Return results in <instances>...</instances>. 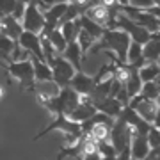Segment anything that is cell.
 Instances as JSON below:
<instances>
[{
  "label": "cell",
  "mask_w": 160,
  "mask_h": 160,
  "mask_svg": "<svg viewBox=\"0 0 160 160\" xmlns=\"http://www.w3.org/2000/svg\"><path fill=\"white\" fill-rule=\"evenodd\" d=\"M155 82H157V86H158V89H160V75L157 77V78H155Z\"/></svg>",
  "instance_id": "obj_41"
},
{
  "label": "cell",
  "mask_w": 160,
  "mask_h": 160,
  "mask_svg": "<svg viewBox=\"0 0 160 160\" xmlns=\"http://www.w3.org/2000/svg\"><path fill=\"white\" fill-rule=\"evenodd\" d=\"M2 16H4V14H2V12H0V18H2Z\"/></svg>",
  "instance_id": "obj_48"
},
{
  "label": "cell",
  "mask_w": 160,
  "mask_h": 160,
  "mask_svg": "<svg viewBox=\"0 0 160 160\" xmlns=\"http://www.w3.org/2000/svg\"><path fill=\"white\" fill-rule=\"evenodd\" d=\"M128 105H130V107H133V109H135V112H137L142 119L148 121V123H151V121H153L155 112H157V109H158V105H157V102H155V100H139L137 96L132 98Z\"/></svg>",
  "instance_id": "obj_12"
},
{
  "label": "cell",
  "mask_w": 160,
  "mask_h": 160,
  "mask_svg": "<svg viewBox=\"0 0 160 160\" xmlns=\"http://www.w3.org/2000/svg\"><path fill=\"white\" fill-rule=\"evenodd\" d=\"M61 55H62V57L66 59L71 66H73L75 71H80V69H82V61H84V55H82V52H80L78 43H77V41L68 43Z\"/></svg>",
  "instance_id": "obj_16"
},
{
  "label": "cell",
  "mask_w": 160,
  "mask_h": 160,
  "mask_svg": "<svg viewBox=\"0 0 160 160\" xmlns=\"http://www.w3.org/2000/svg\"><path fill=\"white\" fill-rule=\"evenodd\" d=\"M16 41H18V45H20L22 50L29 52L30 57H36V59H39V61H45L43 48H41L39 34H34V32H29V30H23Z\"/></svg>",
  "instance_id": "obj_8"
},
{
  "label": "cell",
  "mask_w": 160,
  "mask_h": 160,
  "mask_svg": "<svg viewBox=\"0 0 160 160\" xmlns=\"http://www.w3.org/2000/svg\"><path fill=\"white\" fill-rule=\"evenodd\" d=\"M149 153V144H148V137L141 135V133H132L130 139V155L132 158L135 160H144Z\"/></svg>",
  "instance_id": "obj_13"
},
{
  "label": "cell",
  "mask_w": 160,
  "mask_h": 160,
  "mask_svg": "<svg viewBox=\"0 0 160 160\" xmlns=\"http://www.w3.org/2000/svg\"><path fill=\"white\" fill-rule=\"evenodd\" d=\"M23 22L22 27L23 30H29V32H34V34H39L43 25H45V16H43V11H41L38 4L34 2H29L25 6V11H23Z\"/></svg>",
  "instance_id": "obj_7"
},
{
  "label": "cell",
  "mask_w": 160,
  "mask_h": 160,
  "mask_svg": "<svg viewBox=\"0 0 160 160\" xmlns=\"http://www.w3.org/2000/svg\"><path fill=\"white\" fill-rule=\"evenodd\" d=\"M16 41H12L11 38H7L6 34H0V61H11V53L14 50Z\"/></svg>",
  "instance_id": "obj_26"
},
{
  "label": "cell",
  "mask_w": 160,
  "mask_h": 160,
  "mask_svg": "<svg viewBox=\"0 0 160 160\" xmlns=\"http://www.w3.org/2000/svg\"><path fill=\"white\" fill-rule=\"evenodd\" d=\"M142 59L146 62H157L160 59V30L149 32L148 41L142 45Z\"/></svg>",
  "instance_id": "obj_11"
},
{
  "label": "cell",
  "mask_w": 160,
  "mask_h": 160,
  "mask_svg": "<svg viewBox=\"0 0 160 160\" xmlns=\"http://www.w3.org/2000/svg\"><path fill=\"white\" fill-rule=\"evenodd\" d=\"M0 23H2V34H6L7 38H11L12 41H16L20 38V34L23 32L22 22L12 18L11 14H6V16L0 18Z\"/></svg>",
  "instance_id": "obj_15"
},
{
  "label": "cell",
  "mask_w": 160,
  "mask_h": 160,
  "mask_svg": "<svg viewBox=\"0 0 160 160\" xmlns=\"http://www.w3.org/2000/svg\"><path fill=\"white\" fill-rule=\"evenodd\" d=\"M32 66H34V82L36 84H46V82H53L52 80V69L45 61H39L36 57H30Z\"/></svg>",
  "instance_id": "obj_18"
},
{
  "label": "cell",
  "mask_w": 160,
  "mask_h": 160,
  "mask_svg": "<svg viewBox=\"0 0 160 160\" xmlns=\"http://www.w3.org/2000/svg\"><path fill=\"white\" fill-rule=\"evenodd\" d=\"M158 94H160L158 86H157L155 80H151V82H142V87H141L137 98L139 100H157Z\"/></svg>",
  "instance_id": "obj_24"
},
{
  "label": "cell",
  "mask_w": 160,
  "mask_h": 160,
  "mask_svg": "<svg viewBox=\"0 0 160 160\" xmlns=\"http://www.w3.org/2000/svg\"><path fill=\"white\" fill-rule=\"evenodd\" d=\"M146 137H148L149 149H153V148H157V146H160V128H157L155 125H151Z\"/></svg>",
  "instance_id": "obj_30"
},
{
  "label": "cell",
  "mask_w": 160,
  "mask_h": 160,
  "mask_svg": "<svg viewBox=\"0 0 160 160\" xmlns=\"http://www.w3.org/2000/svg\"><path fill=\"white\" fill-rule=\"evenodd\" d=\"M94 112H96V107H94L86 96H82V100L75 105V109L68 114V118L77 121V123H82V121H86L87 118H91Z\"/></svg>",
  "instance_id": "obj_14"
},
{
  "label": "cell",
  "mask_w": 160,
  "mask_h": 160,
  "mask_svg": "<svg viewBox=\"0 0 160 160\" xmlns=\"http://www.w3.org/2000/svg\"><path fill=\"white\" fill-rule=\"evenodd\" d=\"M94 78L92 77H89V75H86L82 69L80 71H75V75L71 77V80H69V87L73 89V91H77L80 94V96H89V92L92 91V87H94Z\"/></svg>",
  "instance_id": "obj_10"
},
{
  "label": "cell",
  "mask_w": 160,
  "mask_h": 160,
  "mask_svg": "<svg viewBox=\"0 0 160 160\" xmlns=\"http://www.w3.org/2000/svg\"><path fill=\"white\" fill-rule=\"evenodd\" d=\"M151 125H155L157 128H160V107L157 109V112H155V118H153V121H151Z\"/></svg>",
  "instance_id": "obj_37"
},
{
  "label": "cell",
  "mask_w": 160,
  "mask_h": 160,
  "mask_svg": "<svg viewBox=\"0 0 160 160\" xmlns=\"http://www.w3.org/2000/svg\"><path fill=\"white\" fill-rule=\"evenodd\" d=\"M75 41L78 43V48H80V52H82L84 59L87 57V53H89V50H91V46L96 43V39H94L89 32H86L82 27H80V30H78V34H77V39Z\"/></svg>",
  "instance_id": "obj_22"
},
{
  "label": "cell",
  "mask_w": 160,
  "mask_h": 160,
  "mask_svg": "<svg viewBox=\"0 0 160 160\" xmlns=\"http://www.w3.org/2000/svg\"><path fill=\"white\" fill-rule=\"evenodd\" d=\"M4 96H6V89H4V86H0V100Z\"/></svg>",
  "instance_id": "obj_38"
},
{
  "label": "cell",
  "mask_w": 160,
  "mask_h": 160,
  "mask_svg": "<svg viewBox=\"0 0 160 160\" xmlns=\"http://www.w3.org/2000/svg\"><path fill=\"white\" fill-rule=\"evenodd\" d=\"M128 4L133 7H139V9H148V7L155 6L153 0H128Z\"/></svg>",
  "instance_id": "obj_32"
},
{
  "label": "cell",
  "mask_w": 160,
  "mask_h": 160,
  "mask_svg": "<svg viewBox=\"0 0 160 160\" xmlns=\"http://www.w3.org/2000/svg\"><path fill=\"white\" fill-rule=\"evenodd\" d=\"M4 64H6V62H4V61H0V66H2V68H4Z\"/></svg>",
  "instance_id": "obj_45"
},
{
  "label": "cell",
  "mask_w": 160,
  "mask_h": 160,
  "mask_svg": "<svg viewBox=\"0 0 160 160\" xmlns=\"http://www.w3.org/2000/svg\"><path fill=\"white\" fill-rule=\"evenodd\" d=\"M18 2H23V4H29V0H18Z\"/></svg>",
  "instance_id": "obj_44"
},
{
  "label": "cell",
  "mask_w": 160,
  "mask_h": 160,
  "mask_svg": "<svg viewBox=\"0 0 160 160\" xmlns=\"http://www.w3.org/2000/svg\"><path fill=\"white\" fill-rule=\"evenodd\" d=\"M141 87H142V80L139 77V68H135V69L130 71V77H128V80L125 82V89H126L128 98L132 100L133 96H137L139 91H141Z\"/></svg>",
  "instance_id": "obj_19"
},
{
  "label": "cell",
  "mask_w": 160,
  "mask_h": 160,
  "mask_svg": "<svg viewBox=\"0 0 160 160\" xmlns=\"http://www.w3.org/2000/svg\"><path fill=\"white\" fill-rule=\"evenodd\" d=\"M157 64H158V66H160V59H158V61H157Z\"/></svg>",
  "instance_id": "obj_47"
},
{
  "label": "cell",
  "mask_w": 160,
  "mask_h": 160,
  "mask_svg": "<svg viewBox=\"0 0 160 160\" xmlns=\"http://www.w3.org/2000/svg\"><path fill=\"white\" fill-rule=\"evenodd\" d=\"M80 160H102L100 153H89V155H84Z\"/></svg>",
  "instance_id": "obj_36"
},
{
  "label": "cell",
  "mask_w": 160,
  "mask_h": 160,
  "mask_svg": "<svg viewBox=\"0 0 160 160\" xmlns=\"http://www.w3.org/2000/svg\"><path fill=\"white\" fill-rule=\"evenodd\" d=\"M78 18H80V27L86 30V32H89V34H91L96 41L102 38V34H103V30H105V27L98 25L96 22H92L91 18H87L86 14H80Z\"/></svg>",
  "instance_id": "obj_21"
},
{
  "label": "cell",
  "mask_w": 160,
  "mask_h": 160,
  "mask_svg": "<svg viewBox=\"0 0 160 160\" xmlns=\"http://www.w3.org/2000/svg\"><path fill=\"white\" fill-rule=\"evenodd\" d=\"M94 107H96V110L110 116V118H114V119L121 114V109H123V105H121L119 100H116V98H112V96H105L103 100L94 103Z\"/></svg>",
  "instance_id": "obj_17"
},
{
  "label": "cell",
  "mask_w": 160,
  "mask_h": 160,
  "mask_svg": "<svg viewBox=\"0 0 160 160\" xmlns=\"http://www.w3.org/2000/svg\"><path fill=\"white\" fill-rule=\"evenodd\" d=\"M36 98H38V102L48 109L50 112H53L55 116H68L71 110L75 109V105L82 100L77 91H73L69 86L66 87H61L55 94H48V92H41L36 89L34 91Z\"/></svg>",
  "instance_id": "obj_1"
},
{
  "label": "cell",
  "mask_w": 160,
  "mask_h": 160,
  "mask_svg": "<svg viewBox=\"0 0 160 160\" xmlns=\"http://www.w3.org/2000/svg\"><path fill=\"white\" fill-rule=\"evenodd\" d=\"M59 29H61V32H62L66 43H71V41L77 39V34H78V30H80V18H75V20H71V22L61 23Z\"/></svg>",
  "instance_id": "obj_20"
},
{
  "label": "cell",
  "mask_w": 160,
  "mask_h": 160,
  "mask_svg": "<svg viewBox=\"0 0 160 160\" xmlns=\"http://www.w3.org/2000/svg\"><path fill=\"white\" fill-rule=\"evenodd\" d=\"M130 160H135V158H130Z\"/></svg>",
  "instance_id": "obj_49"
},
{
  "label": "cell",
  "mask_w": 160,
  "mask_h": 160,
  "mask_svg": "<svg viewBox=\"0 0 160 160\" xmlns=\"http://www.w3.org/2000/svg\"><path fill=\"white\" fill-rule=\"evenodd\" d=\"M29 2H34V4H39L41 0H29Z\"/></svg>",
  "instance_id": "obj_43"
},
{
  "label": "cell",
  "mask_w": 160,
  "mask_h": 160,
  "mask_svg": "<svg viewBox=\"0 0 160 160\" xmlns=\"http://www.w3.org/2000/svg\"><path fill=\"white\" fill-rule=\"evenodd\" d=\"M153 157H155V155H153ZM157 158H158V160H160V155H157Z\"/></svg>",
  "instance_id": "obj_46"
},
{
  "label": "cell",
  "mask_w": 160,
  "mask_h": 160,
  "mask_svg": "<svg viewBox=\"0 0 160 160\" xmlns=\"http://www.w3.org/2000/svg\"><path fill=\"white\" fill-rule=\"evenodd\" d=\"M119 116L123 118V121H125L126 125L133 128V132H135V133L148 135V130H149V126H151V123H148L146 119H142V118L135 112V109H133V107L125 105V107L121 109V114Z\"/></svg>",
  "instance_id": "obj_9"
},
{
  "label": "cell",
  "mask_w": 160,
  "mask_h": 160,
  "mask_svg": "<svg viewBox=\"0 0 160 160\" xmlns=\"http://www.w3.org/2000/svg\"><path fill=\"white\" fill-rule=\"evenodd\" d=\"M80 135H82V133H64V144L62 146H71V144H75L78 141Z\"/></svg>",
  "instance_id": "obj_35"
},
{
  "label": "cell",
  "mask_w": 160,
  "mask_h": 160,
  "mask_svg": "<svg viewBox=\"0 0 160 160\" xmlns=\"http://www.w3.org/2000/svg\"><path fill=\"white\" fill-rule=\"evenodd\" d=\"M112 29H121L125 30L126 34L130 36L132 41H135V43H139V45H144L146 41H148L149 38V30H146L144 27H141L139 23H135L133 20H130V18L126 16V14H123V12H118L114 18V27Z\"/></svg>",
  "instance_id": "obj_4"
},
{
  "label": "cell",
  "mask_w": 160,
  "mask_h": 160,
  "mask_svg": "<svg viewBox=\"0 0 160 160\" xmlns=\"http://www.w3.org/2000/svg\"><path fill=\"white\" fill-rule=\"evenodd\" d=\"M142 59V45H139L135 41H130L128 52H126V62H137Z\"/></svg>",
  "instance_id": "obj_28"
},
{
  "label": "cell",
  "mask_w": 160,
  "mask_h": 160,
  "mask_svg": "<svg viewBox=\"0 0 160 160\" xmlns=\"http://www.w3.org/2000/svg\"><path fill=\"white\" fill-rule=\"evenodd\" d=\"M98 153L102 158H109V157H116L118 151L114 149L112 142H107V139H103V141H98Z\"/></svg>",
  "instance_id": "obj_29"
},
{
  "label": "cell",
  "mask_w": 160,
  "mask_h": 160,
  "mask_svg": "<svg viewBox=\"0 0 160 160\" xmlns=\"http://www.w3.org/2000/svg\"><path fill=\"white\" fill-rule=\"evenodd\" d=\"M62 2H69V0H41L39 4H38V7H39L41 11H46L48 7L55 6V4H62Z\"/></svg>",
  "instance_id": "obj_34"
},
{
  "label": "cell",
  "mask_w": 160,
  "mask_h": 160,
  "mask_svg": "<svg viewBox=\"0 0 160 160\" xmlns=\"http://www.w3.org/2000/svg\"><path fill=\"white\" fill-rule=\"evenodd\" d=\"M48 66H50V69H52V80H53V84H55L59 89L69 86V80H71V77L75 75V68L61 55V53H57L55 59L52 61V64H48Z\"/></svg>",
  "instance_id": "obj_5"
},
{
  "label": "cell",
  "mask_w": 160,
  "mask_h": 160,
  "mask_svg": "<svg viewBox=\"0 0 160 160\" xmlns=\"http://www.w3.org/2000/svg\"><path fill=\"white\" fill-rule=\"evenodd\" d=\"M155 102H157V105H158V107H160V94H158V96H157V100H155Z\"/></svg>",
  "instance_id": "obj_42"
},
{
  "label": "cell",
  "mask_w": 160,
  "mask_h": 160,
  "mask_svg": "<svg viewBox=\"0 0 160 160\" xmlns=\"http://www.w3.org/2000/svg\"><path fill=\"white\" fill-rule=\"evenodd\" d=\"M25 6H27V4H23V2H16V6H14V9H12L11 16L22 22V16H23V11H25Z\"/></svg>",
  "instance_id": "obj_33"
},
{
  "label": "cell",
  "mask_w": 160,
  "mask_h": 160,
  "mask_svg": "<svg viewBox=\"0 0 160 160\" xmlns=\"http://www.w3.org/2000/svg\"><path fill=\"white\" fill-rule=\"evenodd\" d=\"M4 69L11 75L12 78L20 80L22 89L34 92V89H36L34 66H32V61L30 59H27V61H7L4 64Z\"/></svg>",
  "instance_id": "obj_3"
},
{
  "label": "cell",
  "mask_w": 160,
  "mask_h": 160,
  "mask_svg": "<svg viewBox=\"0 0 160 160\" xmlns=\"http://www.w3.org/2000/svg\"><path fill=\"white\" fill-rule=\"evenodd\" d=\"M130 36L121 29H105L102 38L91 46V53H100V52H112L116 57L126 62V52L130 45Z\"/></svg>",
  "instance_id": "obj_2"
},
{
  "label": "cell",
  "mask_w": 160,
  "mask_h": 160,
  "mask_svg": "<svg viewBox=\"0 0 160 160\" xmlns=\"http://www.w3.org/2000/svg\"><path fill=\"white\" fill-rule=\"evenodd\" d=\"M118 4H119V6H126V4H128V0H118Z\"/></svg>",
  "instance_id": "obj_39"
},
{
  "label": "cell",
  "mask_w": 160,
  "mask_h": 160,
  "mask_svg": "<svg viewBox=\"0 0 160 160\" xmlns=\"http://www.w3.org/2000/svg\"><path fill=\"white\" fill-rule=\"evenodd\" d=\"M109 133H110V126H107V125H102V123H98V125H94L89 130V137H92L94 141H103V139H109Z\"/></svg>",
  "instance_id": "obj_27"
},
{
  "label": "cell",
  "mask_w": 160,
  "mask_h": 160,
  "mask_svg": "<svg viewBox=\"0 0 160 160\" xmlns=\"http://www.w3.org/2000/svg\"><path fill=\"white\" fill-rule=\"evenodd\" d=\"M144 160H158V158H157V157H153V155H148Z\"/></svg>",
  "instance_id": "obj_40"
},
{
  "label": "cell",
  "mask_w": 160,
  "mask_h": 160,
  "mask_svg": "<svg viewBox=\"0 0 160 160\" xmlns=\"http://www.w3.org/2000/svg\"><path fill=\"white\" fill-rule=\"evenodd\" d=\"M45 38H48V41L52 43V46L55 48V52H57V53H62V50L66 48V45H68L59 27H55L53 30H50V32H48V34H46Z\"/></svg>",
  "instance_id": "obj_25"
},
{
  "label": "cell",
  "mask_w": 160,
  "mask_h": 160,
  "mask_svg": "<svg viewBox=\"0 0 160 160\" xmlns=\"http://www.w3.org/2000/svg\"><path fill=\"white\" fill-rule=\"evenodd\" d=\"M53 130H59V132H62V133H82L80 123L69 119L68 116H55V119L52 121L46 128H43L39 133H36L34 137H32V141L36 142V141H39L41 137H45L46 133H50Z\"/></svg>",
  "instance_id": "obj_6"
},
{
  "label": "cell",
  "mask_w": 160,
  "mask_h": 160,
  "mask_svg": "<svg viewBox=\"0 0 160 160\" xmlns=\"http://www.w3.org/2000/svg\"><path fill=\"white\" fill-rule=\"evenodd\" d=\"M160 75V66L157 62H146L139 68V77L142 82H151Z\"/></svg>",
  "instance_id": "obj_23"
},
{
  "label": "cell",
  "mask_w": 160,
  "mask_h": 160,
  "mask_svg": "<svg viewBox=\"0 0 160 160\" xmlns=\"http://www.w3.org/2000/svg\"><path fill=\"white\" fill-rule=\"evenodd\" d=\"M18 0H0V12L6 16V14H11L14 6H16Z\"/></svg>",
  "instance_id": "obj_31"
}]
</instances>
